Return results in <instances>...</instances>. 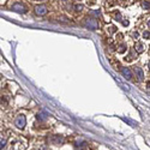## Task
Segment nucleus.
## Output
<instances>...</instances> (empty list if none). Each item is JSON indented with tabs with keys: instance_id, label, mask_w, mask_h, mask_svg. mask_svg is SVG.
I'll use <instances>...</instances> for the list:
<instances>
[{
	"instance_id": "nucleus-9",
	"label": "nucleus",
	"mask_w": 150,
	"mask_h": 150,
	"mask_svg": "<svg viewBox=\"0 0 150 150\" xmlns=\"http://www.w3.org/2000/svg\"><path fill=\"white\" fill-rule=\"evenodd\" d=\"M86 27H89V28H91L92 30L94 29H96V22L95 21H92V19H86Z\"/></svg>"
},
{
	"instance_id": "nucleus-4",
	"label": "nucleus",
	"mask_w": 150,
	"mask_h": 150,
	"mask_svg": "<svg viewBox=\"0 0 150 150\" xmlns=\"http://www.w3.org/2000/svg\"><path fill=\"white\" fill-rule=\"evenodd\" d=\"M133 71H135V73H136V76H137V78H138L139 82H142V81L144 79V73H143V71H142L140 67L135 66V67H133Z\"/></svg>"
},
{
	"instance_id": "nucleus-6",
	"label": "nucleus",
	"mask_w": 150,
	"mask_h": 150,
	"mask_svg": "<svg viewBox=\"0 0 150 150\" xmlns=\"http://www.w3.org/2000/svg\"><path fill=\"white\" fill-rule=\"evenodd\" d=\"M144 49H145V47H144V45L142 43V42H137V43L135 45V51H136L137 53H143Z\"/></svg>"
},
{
	"instance_id": "nucleus-2",
	"label": "nucleus",
	"mask_w": 150,
	"mask_h": 150,
	"mask_svg": "<svg viewBox=\"0 0 150 150\" xmlns=\"http://www.w3.org/2000/svg\"><path fill=\"white\" fill-rule=\"evenodd\" d=\"M27 124V119H25V116L23 115V114H19L17 118H16V120H14V125L17 126L18 129H23L25 126Z\"/></svg>"
},
{
	"instance_id": "nucleus-16",
	"label": "nucleus",
	"mask_w": 150,
	"mask_h": 150,
	"mask_svg": "<svg viewBox=\"0 0 150 150\" xmlns=\"http://www.w3.org/2000/svg\"><path fill=\"white\" fill-rule=\"evenodd\" d=\"M133 36H135L136 38H138V33H135V35H133Z\"/></svg>"
},
{
	"instance_id": "nucleus-12",
	"label": "nucleus",
	"mask_w": 150,
	"mask_h": 150,
	"mask_svg": "<svg viewBox=\"0 0 150 150\" xmlns=\"http://www.w3.org/2000/svg\"><path fill=\"white\" fill-rule=\"evenodd\" d=\"M5 145H6V138H1V144H0V149H5Z\"/></svg>"
},
{
	"instance_id": "nucleus-13",
	"label": "nucleus",
	"mask_w": 150,
	"mask_h": 150,
	"mask_svg": "<svg viewBox=\"0 0 150 150\" xmlns=\"http://www.w3.org/2000/svg\"><path fill=\"white\" fill-rule=\"evenodd\" d=\"M125 49H126V46H125V45H121V46H120V49H119V53L125 52Z\"/></svg>"
},
{
	"instance_id": "nucleus-15",
	"label": "nucleus",
	"mask_w": 150,
	"mask_h": 150,
	"mask_svg": "<svg viewBox=\"0 0 150 150\" xmlns=\"http://www.w3.org/2000/svg\"><path fill=\"white\" fill-rule=\"evenodd\" d=\"M37 118H38V119H40V120H41V119H42V120H43V119H46V116H45V114H41V113H40V114H38V115H37Z\"/></svg>"
},
{
	"instance_id": "nucleus-1",
	"label": "nucleus",
	"mask_w": 150,
	"mask_h": 150,
	"mask_svg": "<svg viewBox=\"0 0 150 150\" xmlns=\"http://www.w3.org/2000/svg\"><path fill=\"white\" fill-rule=\"evenodd\" d=\"M25 148H27L25 140L22 138H18L17 140H14L12 143V150H24Z\"/></svg>"
},
{
	"instance_id": "nucleus-10",
	"label": "nucleus",
	"mask_w": 150,
	"mask_h": 150,
	"mask_svg": "<svg viewBox=\"0 0 150 150\" xmlns=\"http://www.w3.org/2000/svg\"><path fill=\"white\" fill-rule=\"evenodd\" d=\"M142 7L145 9V10H149L150 9V3L149 1H143V3H142Z\"/></svg>"
},
{
	"instance_id": "nucleus-20",
	"label": "nucleus",
	"mask_w": 150,
	"mask_h": 150,
	"mask_svg": "<svg viewBox=\"0 0 150 150\" xmlns=\"http://www.w3.org/2000/svg\"><path fill=\"white\" fill-rule=\"evenodd\" d=\"M62 1H66V0H62Z\"/></svg>"
},
{
	"instance_id": "nucleus-8",
	"label": "nucleus",
	"mask_w": 150,
	"mask_h": 150,
	"mask_svg": "<svg viewBox=\"0 0 150 150\" xmlns=\"http://www.w3.org/2000/svg\"><path fill=\"white\" fill-rule=\"evenodd\" d=\"M54 144H61L62 142H64V138L62 137H60V136H54V137H52V139H51Z\"/></svg>"
},
{
	"instance_id": "nucleus-17",
	"label": "nucleus",
	"mask_w": 150,
	"mask_h": 150,
	"mask_svg": "<svg viewBox=\"0 0 150 150\" xmlns=\"http://www.w3.org/2000/svg\"><path fill=\"white\" fill-rule=\"evenodd\" d=\"M148 27H149V28H150V21H149V22H148Z\"/></svg>"
},
{
	"instance_id": "nucleus-11",
	"label": "nucleus",
	"mask_w": 150,
	"mask_h": 150,
	"mask_svg": "<svg viewBox=\"0 0 150 150\" xmlns=\"http://www.w3.org/2000/svg\"><path fill=\"white\" fill-rule=\"evenodd\" d=\"M143 37L145 40H150V31H144L143 33Z\"/></svg>"
},
{
	"instance_id": "nucleus-7",
	"label": "nucleus",
	"mask_w": 150,
	"mask_h": 150,
	"mask_svg": "<svg viewBox=\"0 0 150 150\" xmlns=\"http://www.w3.org/2000/svg\"><path fill=\"white\" fill-rule=\"evenodd\" d=\"M12 10L16 11V12H25L24 6H22L21 4H14V5H12Z\"/></svg>"
},
{
	"instance_id": "nucleus-5",
	"label": "nucleus",
	"mask_w": 150,
	"mask_h": 150,
	"mask_svg": "<svg viewBox=\"0 0 150 150\" xmlns=\"http://www.w3.org/2000/svg\"><path fill=\"white\" fill-rule=\"evenodd\" d=\"M121 73H123V76L126 78V79H132V72H131V70L129 67H124L121 70Z\"/></svg>"
},
{
	"instance_id": "nucleus-19",
	"label": "nucleus",
	"mask_w": 150,
	"mask_h": 150,
	"mask_svg": "<svg viewBox=\"0 0 150 150\" xmlns=\"http://www.w3.org/2000/svg\"><path fill=\"white\" fill-rule=\"evenodd\" d=\"M148 66H149V68H150V61H149V64H148Z\"/></svg>"
},
{
	"instance_id": "nucleus-18",
	"label": "nucleus",
	"mask_w": 150,
	"mask_h": 150,
	"mask_svg": "<svg viewBox=\"0 0 150 150\" xmlns=\"http://www.w3.org/2000/svg\"><path fill=\"white\" fill-rule=\"evenodd\" d=\"M148 88H150V82H149V83H148Z\"/></svg>"
},
{
	"instance_id": "nucleus-3",
	"label": "nucleus",
	"mask_w": 150,
	"mask_h": 150,
	"mask_svg": "<svg viewBox=\"0 0 150 150\" xmlns=\"http://www.w3.org/2000/svg\"><path fill=\"white\" fill-rule=\"evenodd\" d=\"M35 13L37 16H45L47 13V7L45 5H38L35 7Z\"/></svg>"
},
{
	"instance_id": "nucleus-14",
	"label": "nucleus",
	"mask_w": 150,
	"mask_h": 150,
	"mask_svg": "<svg viewBox=\"0 0 150 150\" xmlns=\"http://www.w3.org/2000/svg\"><path fill=\"white\" fill-rule=\"evenodd\" d=\"M75 9H76V11H82L83 6H82V5H76V6H75Z\"/></svg>"
}]
</instances>
